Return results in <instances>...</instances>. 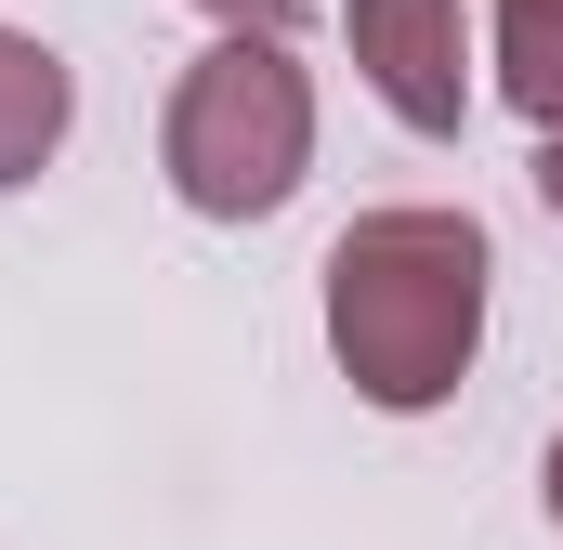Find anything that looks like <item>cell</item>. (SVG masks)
Instances as JSON below:
<instances>
[{"label": "cell", "instance_id": "1", "mask_svg": "<svg viewBox=\"0 0 563 550\" xmlns=\"http://www.w3.org/2000/svg\"><path fill=\"white\" fill-rule=\"evenodd\" d=\"M328 341L367 407H445L485 341V223L472 210H367L328 250Z\"/></svg>", "mask_w": 563, "mask_h": 550}, {"label": "cell", "instance_id": "2", "mask_svg": "<svg viewBox=\"0 0 563 550\" xmlns=\"http://www.w3.org/2000/svg\"><path fill=\"white\" fill-rule=\"evenodd\" d=\"M301 170H314V92H301L288 40H223V53H197L184 92H170V184H184V210L263 223V210L301 197Z\"/></svg>", "mask_w": 563, "mask_h": 550}, {"label": "cell", "instance_id": "3", "mask_svg": "<svg viewBox=\"0 0 563 550\" xmlns=\"http://www.w3.org/2000/svg\"><path fill=\"white\" fill-rule=\"evenodd\" d=\"M354 26V66L380 79V106L407 119V132H459V0H354L341 13Z\"/></svg>", "mask_w": 563, "mask_h": 550}, {"label": "cell", "instance_id": "4", "mask_svg": "<svg viewBox=\"0 0 563 550\" xmlns=\"http://www.w3.org/2000/svg\"><path fill=\"white\" fill-rule=\"evenodd\" d=\"M79 92H66V53H40L26 26H0V184H40V157L66 144Z\"/></svg>", "mask_w": 563, "mask_h": 550}, {"label": "cell", "instance_id": "5", "mask_svg": "<svg viewBox=\"0 0 563 550\" xmlns=\"http://www.w3.org/2000/svg\"><path fill=\"white\" fill-rule=\"evenodd\" d=\"M498 92L563 132V0H498Z\"/></svg>", "mask_w": 563, "mask_h": 550}, {"label": "cell", "instance_id": "6", "mask_svg": "<svg viewBox=\"0 0 563 550\" xmlns=\"http://www.w3.org/2000/svg\"><path fill=\"white\" fill-rule=\"evenodd\" d=\"M197 13H223L236 40H288V13H301V0H197Z\"/></svg>", "mask_w": 563, "mask_h": 550}, {"label": "cell", "instance_id": "7", "mask_svg": "<svg viewBox=\"0 0 563 550\" xmlns=\"http://www.w3.org/2000/svg\"><path fill=\"white\" fill-rule=\"evenodd\" d=\"M538 197H551V210H563V132L538 144Z\"/></svg>", "mask_w": 563, "mask_h": 550}, {"label": "cell", "instance_id": "8", "mask_svg": "<svg viewBox=\"0 0 563 550\" xmlns=\"http://www.w3.org/2000/svg\"><path fill=\"white\" fill-rule=\"evenodd\" d=\"M538 485H551V525H563V432H551V472H538Z\"/></svg>", "mask_w": 563, "mask_h": 550}]
</instances>
